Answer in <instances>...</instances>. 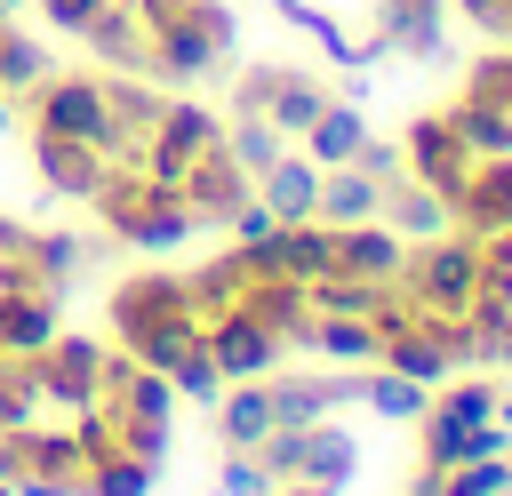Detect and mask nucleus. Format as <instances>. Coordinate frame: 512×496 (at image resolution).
I'll use <instances>...</instances> for the list:
<instances>
[{
  "instance_id": "obj_1",
  "label": "nucleus",
  "mask_w": 512,
  "mask_h": 496,
  "mask_svg": "<svg viewBox=\"0 0 512 496\" xmlns=\"http://www.w3.org/2000/svg\"><path fill=\"white\" fill-rule=\"evenodd\" d=\"M32 96V128H48V136H80V144H96L104 160H128V136H120V120H112V88H104V72H48L40 88H24Z\"/></svg>"
},
{
  "instance_id": "obj_2",
  "label": "nucleus",
  "mask_w": 512,
  "mask_h": 496,
  "mask_svg": "<svg viewBox=\"0 0 512 496\" xmlns=\"http://www.w3.org/2000/svg\"><path fill=\"white\" fill-rule=\"evenodd\" d=\"M176 320H200L176 272H136V280L112 288V336H120V352H136L144 336H160V328H176Z\"/></svg>"
},
{
  "instance_id": "obj_3",
  "label": "nucleus",
  "mask_w": 512,
  "mask_h": 496,
  "mask_svg": "<svg viewBox=\"0 0 512 496\" xmlns=\"http://www.w3.org/2000/svg\"><path fill=\"white\" fill-rule=\"evenodd\" d=\"M32 368H40V408L80 416V408H96V384H104V344H96V336H48V344L32 352Z\"/></svg>"
},
{
  "instance_id": "obj_4",
  "label": "nucleus",
  "mask_w": 512,
  "mask_h": 496,
  "mask_svg": "<svg viewBox=\"0 0 512 496\" xmlns=\"http://www.w3.org/2000/svg\"><path fill=\"white\" fill-rule=\"evenodd\" d=\"M200 336H208V360H216V376H224V384H256V376H272V368H280V352H288V344H280L256 312H240V304H232V312H216V320H200Z\"/></svg>"
},
{
  "instance_id": "obj_5",
  "label": "nucleus",
  "mask_w": 512,
  "mask_h": 496,
  "mask_svg": "<svg viewBox=\"0 0 512 496\" xmlns=\"http://www.w3.org/2000/svg\"><path fill=\"white\" fill-rule=\"evenodd\" d=\"M32 168H40V184L48 192H64V200H88L96 184H104V152L96 144H80V136H48V128H32Z\"/></svg>"
},
{
  "instance_id": "obj_6",
  "label": "nucleus",
  "mask_w": 512,
  "mask_h": 496,
  "mask_svg": "<svg viewBox=\"0 0 512 496\" xmlns=\"http://www.w3.org/2000/svg\"><path fill=\"white\" fill-rule=\"evenodd\" d=\"M280 424H328L344 400H360V376H264Z\"/></svg>"
},
{
  "instance_id": "obj_7",
  "label": "nucleus",
  "mask_w": 512,
  "mask_h": 496,
  "mask_svg": "<svg viewBox=\"0 0 512 496\" xmlns=\"http://www.w3.org/2000/svg\"><path fill=\"white\" fill-rule=\"evenodd\" d=\"M80 40H88L112 72H144V64H152V32H144V16H136L128 0H104V8L80 24Z\"/></svg>"
},
{
  "instance_id": "obj_8",
  "label": "nucleus",
  "mask_w": 512,
  "mask_h": 496,
  "mask_svg": "<svg viewBox=\"0 0 512 496\" xmlns=\"http://www.w3.org/2000/svg\"><path fill=\"white\" fill-rule=\"evenodd\" d=\"M272 424H280V416H272V384H264V376H256V384H232V392L216 400V440H224V448H264Z\"/></svg>"
},
{
  "instance_id": "obj_9",
  "label": "nucleus",
  "mask_w": 512,
  "mask_h": 496,
  "mask_svg": "<svg viewBox=\"0 0 512 496\" xmlns=\"http://www.w3.org/2000/svg\"><path fill=\"white\" fill-rule=\"evenodd\" d=\"M256 200H264V208H272L280 224H304V216L320 208V168H312V160H288V152H280V160H272V168L256 176Z\"/></svg>"
},
{
  "instance_id": "obj_10",
  "label": "nucleus",
  "mask_w": 512,
  "mask_h": 496,
  "mask_svg": "<svg viewBox=\"0 0 512 496\" xmlns=\"http://www.w3.org/2000/svg\"><path fill=\"white\" fill-rule=\"evenodd\" d=\"M376 200H384V184L344 160V168H320V208H312V216H320V224H368Z\"/></svg>"
},
{
  "instance_id": "obj_11",
  "label": "nucleus",
  "mask_w": 512,
  "mask_h": 496,
  "mask_svg": "<svg viewBox=\"0 0 512 496\" xmlns=\"http://www.w3.org/2000/svg\"><path fill=\"white\" fill-rule=\"evenodd\" d=\"M328 232H336V272H352V280H392L400 272L392 232H376V224H328Z\"/></svg>"
},
{
  "instance_id": "obj_12",
  "label": "nucleus",
  "mask_w": 512,
  "mask_h": 496,
  "mask_svg": "<svg viewBox=\"0 0 512 496\" xmlns=\"http://www.w3.org/2000/svg\"><path fill=\"white\" fill-rule=\"evenodd\" d=\"M88 456H80V432L72 424H32L24 432V480H72L80 488Z\"/></svg>"
},
{
  "instance_id": "obj_13",
  "label": "nucleus",
  "mask_w": 512,
  "mask_h": 496,
  "mask_svg": "<svg viewBox=\"0 0 512 496\" xmlns=\"http://www.w3.org/2000/svg\"><path fill=\"white\" fill-rule=\"evenodd\" d=\"M360 144H368V120H360L352 104H320V112H312V128H304V152H312V168H344Z\"/></svg>"
},
{
  "instance_id": "obj_14",
  "label": "nucleus",
  "mask_w": 512,
  "mask_h": 496,
  "mask_svg": "<svg viewBox=\"0 0 512 496\" xmlns=\"http://www.w3.org/2000/svg\"><path fill=\"white\" fill-rule=\"evenodd\" d=\"M48 336H56V296L0 288V352H40Z\"/></svg>"
},
{
  "instance_id": "obj_15",
  "label": "nucleus",
  "mask_w": 512,
  "mask_h": 496,
  "mask_svg": "<svg viewBox=\"0 0 512 496\" xmlns=\"http://www.w3.org/2000/svg\"><path fill=\"white\" fill-rule=\"evenodd\" d=\"M56 64H48V48L32 40V32H16V24H0V96H24V88H40Z\"/></svg>"
},
{
  "instance_id": "obj_16",
  "label": "nucleus",
  "mask_w": 512,
  "mask_h": 496,
  "mask_svg": "<svg viewBox=\"0 0 512 496\" xmlns=\"http://www.w3.org/2000/svg\"><path fill=\"white\" fill-rule=\"evenodd\" d=\"M224 152H232L248 176H264V168L288 152V136H280L272 120H256V112H232V128H224Z\"/></svg>"
},
{
  "instance_id": "obj_17",
  "label": "nucleus",
  "mask_w": 512,
  "mask_h": 496,
  "mask_svg": "<svg viewBox=\"0 0 512 496\" xmlns=\"http://www.w3.org/2000/svg\"><path fill=\"white\" fill-rule=\"evenodd\" d=\"M80 496H152V464H136V456H96L88 472H80Z\"/></svg>"
},
{
  "instance_id": "obj_18",
  "label": "nucleus",
  "mask_w": 512,
  "mask_h": 496,
  "mask_svg": "<svg viewBox=\"0 0 512 496\" xmlns=\"http://www.w3.org/2000/svg\"><path fill=\"white\" fill-rule=\"evenodd\" d=\"M216 496H280L272 464L256 448H224V472H216Z\"/></svg>"
},
{
  "instance_id": "obj_19",
  "label": "nucleus",
  "mask_w": 512,
  "mask_h": 496,
  "mask_svg": "<svg viewBox=\"0 0 512 496\" xmlns=\"http://www.w3.org/2000/svg\"><path fill=\"white\" fill-rule=\"evenodd\" d=\"M360 400H368L376 416H424V408H432L424 384H408V376H392V368H384V376H360Z\"/></svg>"
},
{
  "instance_id": "obj_20",
  "label": "nucleus",
  "mask_w": 512,
  "mask_h": 496,
  "mask_svg": "<svg viewBox=\"0 0 512 496\" xmlns=\"http://www.w3.org/2000/svg\"><path fill=\"white\" fill-rule=\"evenodd\" d=\"M168 384H176V400H224V376H216V360H208V336H200V352H184L176 368H168Z\"/></svg>"
},
{
  "instance_id": "obj_21",
  "label": "nucleus",
  "mask_w": 512,
  "mask_h": 496,
  "mask_svg": "<svg viewBox=\"0 0 512 496\" xmlns=\"http://www.w3.org/2000/svg\"><path fill=\"white\" fill-rule=\"evenodd\" d=\"M440 416H456V424H488V416H496V384H448V392H440Z\"/></svg>"
},
{
  "instance_id": "obj_22",
  "label": "nucleus",
  "mask_w": 512,
  "mask_h": 496,
  "mask_svg": "<svg viewBox=\"0 0 512 496\" xmlns=\"http://www.w3.org/2000/svg\"><path fill=\"white\" fill-rule=\"evenodd\" d=\"M8 424H40V400H32V392H16V384L0 376V432H8Z\"/></svg>"
},
{
  "instance_id": "obj_23",
  "label": "nucleus",
  "mask_w": 512,
  "mask_h": 496,
  "mask_svg": "<svg viewBox=\"0 0 512 496\" xmlns=\"http://www.w3.org/2000/svg\"><path fill=\"white\" fill-rule=\"evenodd\" d=\"M96 8H104V0H40V16H48L56 32H80V24L96 16Z\"/></svg>"
},
{
  "instance_id": "obj_24",
  "label": "nucleus",
  "mask_w": 512,
  "mask_h": 496,
  "mask_svg": "<svg viewBox=\"0 0 512 496\" xmlns=\"http://www.w3.org/2000/svg\"><path fill=\"white\" fill-rule=\"evenodd\" d=\"M16 496H80L72 480H16Z\"/></svg>"
},
{
  "instance_id": "obj_25",
  "label": "nucleus",
  "mask_w": 512,
  "mask_h": 496,
  "mask_svg": "<svg viewBox=\"0 0 512 496\" xmlns=\"http://www.w3.org/2000/svg\"><path fill=\"white\" fill-rule=\"evenodd\" d=\"M8 120H16V112H8V96H0V128H8Z\"/></svg>"
}]
</instances>
